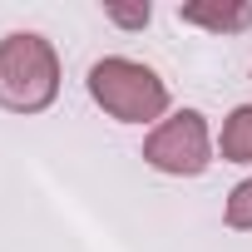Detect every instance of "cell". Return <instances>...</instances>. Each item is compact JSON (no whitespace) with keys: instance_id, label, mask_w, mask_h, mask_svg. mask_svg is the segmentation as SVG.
<instances>
[{"instance_id":"obj_1","label":"cell","mask_w":252,"mask_h":252,"mask_svg":"<svg viewBox=\"0 0 252 252\" xmlns=\"http://www.w3.org/2000/svg\"><path fill=\"white\" fill-rule=\"evenodd\" d=\"M60 94V60L45 35L15 30L0 40V104L15 114H40Z\"/></svg>"},{"instance_id":"obj_2","label":"cell","mask_w":252,"mask_h":252,"mask_svg":"<svg viewBox=\"0 0 252 252\" xmlns=\"http://www.w3.org/2000/svg\"><path fill=\"white\" fill-rule=\"evenodd\" d=\"M89 94L104 114H114L124 124H149L168 109V84L149 64L124 60V55H109L89 69Z\"/></svg>"},{"instance_id":"obj_3","label":"cell","mask_w":252,"mask_h":252,"mask_svg":"<svg viewBox=\"0 0 252 252\" xmlns=\"http://www.w3.org/2000/svg\"><path fill=\"white\" fill-rule=\"evenodd\" d=\"M144 158L158 168V173H178V178H193L213 163V139H208V124L198 109H183L173 119H163L158 129L144 139Z\"/></svg>"},{"instance_id":"obj_4","label":"cell","mask_w":252,"mask_h":252,"mask_svg":"<svg viewBox=\"0 0 252 252\" xmlns=\"http://www.w3.org/2000/svg\"><path fill=\"white\" fill-rule=\"evenodd\" d=\"M178 20L218 30V35H237L252 25V5H242V0H227V5H178Z\"/></svg>"},{"instance_id":"obj_5","label":"cell","mask_w":252,"mask_h":252,"mask_svg":"<svg viewBox=\"0 0 252 252\" xmlns=\"http://www.w3.org/2000/svg\"><path fill=\"white\" fill-rule=\"evenodd\" d=\"M222 158L227 163H252V104H237L222 124Z\"/></svg>"},{"instance_id":"obj_6","label":"cell","mask_w":252,"mask_h":252,"mask_svg":"<svg viewBox=\"0 0 252 252\" xmlns=\"http://www.w3.org/2000/svg\"><path fill=\"white\" fill-rule=\"evenodd\" d=\"M227 227H252V178L232 188V198H227Z\"/></svg>"},{"instance_id":"obj_7","label":"cell","mask_w":252,"mask_h":252,"mask_svg":"<svg viewBox=\"0 0 252 252\" xmlns=\"http://www.w3.org/2000/svg\"><path fill=\"white\" fill-rule=\"evenodd\" d=\"M104 15L114 20V25H124V30H144L149 25V5H104Z\"/></svg>"}]
</instances>
